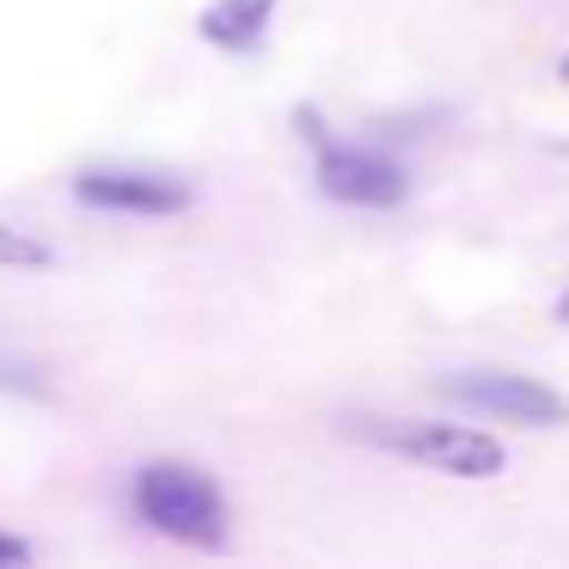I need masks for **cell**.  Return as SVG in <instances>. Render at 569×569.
Returning <instances> with one entry per match:
<instances>
[{"label": "cell", "mask_w": 569, "mask_h": 569, "mask_svg": "<svg viewBox=\"0 0 569 569\" xmlns=\"http://www.w3.org/2000/svg\"><path fill=\"white\" fill-rule=\"evenodd\" d=\"M557 74H563V80H569V56H563V62H557Z\"/></svg>", "instance_id": "30bf717a"}, {"label": "cell", "mask_w": 569, "mask_h": 569, "mask_svg": "<svg viewBox=\"0 0 569 569\" xmlns=\"http://www.w3.org/2000/svg\"><path fill=\"white\" fill-rule=\"evenodd\" d=\"M0 270H56V246L0 221Z\"/></svg>", "instance_id": "52a82bcc"}, {"label": "cell", "mask_w": 569, "mask_h": 569, "mask_svg": "<svg viewBox=\"0 0 569 569\" xmlns=\"http://www.w3.org/2000/svg\"><path fill=\"white\" fill-rule=\"evenodd\" d=\"M129 508L148 532L190 551H227V527H233V508L227 490L190 459H148L129 478Z\"/></svg>", "instance_id": "6da1fadb"}, {"label": "cell", "mask_w": 569, "mask_h": 569, "mask_svg": "<svg viewBox=\"0 0 569 569\" xmlns=\"http://www.w3.org/2000/svg\"><path fill=\"white\" fill-rule=\"evenodd\" d=\"M441 398L496 422H527V429H563L569 422V398L557 386L532 380V373H508V368H459L441 380Z\"/></svg>", "instance_id": "277c9868"}, {"label": "cell", "mask_w": 569, "mask_h": 569, "mask_svg": "<svg viewBox=\"0 0 569 569\" xmlns=\"http://www.w3.org/2000/svg\"><path fill=\"white\" fill-rule=\"evenodd\" d=\"M31 557H38V545H31V539L0 532V569H19V563H31Z\"/></svg>", "instance_id": "ba28073f"}, {"label": "cell", "mask_w": 569, "mask_h": 569, "mask_svg": "<svg viewBox=\"0 0 569 569\" xmlns=\"http://www.w3.org/2000/svg\"><path fill=\"white\" fill-rule=\"evenodd\" d=\"M557 319L569 325V288H563V295H557Z\"/></svg>", "instance_id": "9c48e42d"}, {"label": "cell", "mask_w": 569, "mask_h": 569, "mask_svg": "<svg viewBox=\"0 0 569 569\" xmlns=\"http://www.w3.org/2000/svg\"><path fill=\"white\" fill-rule=\"evenodd\" d=\"M349 435L373 441L380 453H398L422 471H441L459 483H490L508 471V447L466 422H422V417H349Z\"/></svg>", "instance_id": "7a4b0ae2"}, {"label": "cell", "mask_w": 569, "mask_h": 569, "mask_svg": "<svg viewBox=\"0 0 569 569\" xmlns=\"http://www.w3.org/2000/svg\"><path fill=\"white\" fill-rule=\"evenodd\" d=\"M276 7L282 0H209L197 13V38L227 56H258L276 26Z\"/></svg>", "instance_id": "8992f818"}, {"label": "cell", "mask_w": 569, "mask_h": 569, "mask_svg": "<svg viewBox=\"0 0 569 569\" xmlns=\"http://www.w3.org/2000/svg\"><path fill=\"white\" fill-rule=\"evenodd\" d=\"M295 123L312 141V153H319V197L325 202H337V209H368V214H386V209H405L410 202V172L386 148L337 141L312 104H300Z\"/></svg>", "instance_id": "3957f363"}, {"label": "cell", "mask_w": 569, "mask_h": 569, "mask_svg": "<svg viewBox=\"0 0 569 569\" xmlns=\"http://www.w3.org/2000/svg\"><path fill=\"white\" fill-rule=\"evenodd\" d=\"M74 202L92 214H129V221H166L197 202V184L153 166H87L74 172Z\"/></svg>", "instance_id": "5b68a950"}]
</instances>
